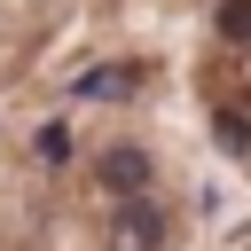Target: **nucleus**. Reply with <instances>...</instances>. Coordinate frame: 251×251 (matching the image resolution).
<instances>
[{
	"label": "nucleus",
	"instance_id": "nucleus-1",
	"mask_svg": "<svg viewBox=\"0 0 251 251\" xmlns=\"http://www.w3.org/2000/svg\"><path fill=\"white\" fill-rule=\"evenodd\" d=\"M180 47L173 78L204 149L251 180V0H173Z\"/></svg>",
	"mask_w": 251,
	"mask_h": 251
},
{
	"label": "nucleus",
	"instance_id": "nucleus-2",
	"mask_svg": "<svg viewBox=\"0 0 251 251\" xmlns=\"http://www.w3.org/2000/svg\"><path fill=\"white\" fill-rule=\"evenodd\" d=\"M149 0H0V110L31 94H63L78 71L110 55V39Z\"/></svg>",
	"mask_w": 251,
	"mask_h": 251
}]
</instances>
